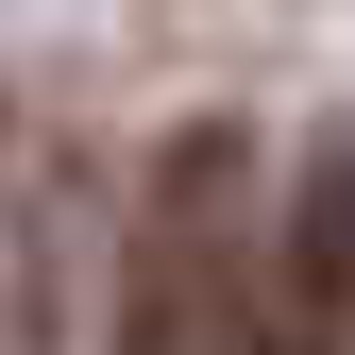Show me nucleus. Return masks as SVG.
<instances>
[{
	"label": "nucleus",
	"instance_id": "obj_2",
	"mask_svg": "<svg viewBox=\"0 0 355 355\" xmlns=\"http://www.w3.org/2000/svg\"><path fill=\"white\" fill-rule=\"evenodd\" d=\"M254 355H355V119H322L271 203V338Z\"/></svg>",
	"mask_w": 355,
	"mask_h": 355
},
{
	"label": "nucleus",
	"instance_id": "obj_1",
	"mask_svg": "<svg viewBox=\"0 0 355 355\" xmlns=\"http://www.w3.org/2000/svg\"><path fill=\"white\" fill-rule=\"evenodd\" d=\"M271 304H254V136L237 119H187L153 153L136 254H119V355H254Z\"/></svg>",
	"mask_w": 355,
	"mask_h": 355
}]
</instances>
